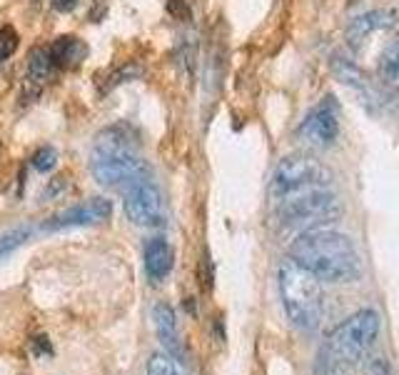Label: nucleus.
Masks as SVG:
<instances>
[{"mask_svg":"<svg viewBox=\"0 0 399 375\" xmlns=\"http://www.w3.org/2000/svg\"><path fill=\"white\" fill-rule=\"evenodd\" d=\"M334 176L327 166L310 155H287L274 168L272 183H270V193L272 198L284 200L290 195L307 193V190H317V188L332 185Z\"/></svg>","mask_w":399,"mask_h":375,"instance_id":"nucleus-6","label":"nucleus"},{"mask_svg":"<svg viewBox=\"0 0 399 375\" xmlns=\"http://www.w3.org/2000/svg\"><path fill=\"white\" fill-rule=\"evenodd\" d=\"M27 238H30V230H27V228H15V230L3 233V235H0V258H6V255H11L13 250H18Z\"/></svg>","mask_w":399,"mask_h":375,"instance_id":"nucleus-17","label":"nucleus"},{"mask_svg":"<svg viewBox=\"0 0 399 375\" xmlns=\"http://www.w3.org/2000/svg\"><path fill=\"white\" fill-rule=\"evenodd\" d=\"M367 375H394L392 365L387 363V358H374L367 368Z\"/></svg>","mask_w":399,"mask_h":375,"instance_id":"nucleus-22","label":"nucleus"},{"mask_svg":"<svg viewBox=\"0 0 399 375\" xmlns=\"http://www.w3.org/2000/svg\"><path fill=\"white\" fill-rule=\"evenodd\" d=\"M30 163H33V168L38 173H50L55 168V163H58V153L53 148H40Z\"/></svg>","mask_w":399,"mask_h":375,"instance_id":"nucleus-20","label":"nucleus"},{"mask_svg":"<svg viewBox=\"0 0 399 375\" xmlns=\"http://www.w3.org/2000/svg\"><path fill=\"white\" fill-rule=\"evenodd\" d=\"M290 260L327 283H350L362 273V258L355 243L342 233L324 228L300 233L290 245Z\"/></svg>","mask_w":399,"mask_h":375,"instance_id":"nucleus-1","label":"nucleus"},{"mask_svg":"<svg viewBox=\"0 0 399 375\" xmlns=\"http://www.w3.org/2000/svg\"><path fill=\"white\" fill-rule=\"evenodd\" d=\"M125 193V216L130 223L142 228L153 226H165V203L160 188L153 183V178L148 180L132 183Z\"/></svg>","mask_w":399,"mask_h":375,"instance_id":"nucleus-7","label":"nucleus"},{"mask_svg":"<svg viewBox=\"0 0 399 375\" xmlns=\"http://www.w3.org/2000/svg\"><path fill=\"white\" fill-rule=\"evenodd\" d=\"M167 11L172 13L180 20H187L190 18V8H187V0H167Z\"/></svg>","mask_w":399,"mask_h":375,"instance_id":"nucleus-21","label":"nucleus"},{"mask_svg":"<svg viewBox=\"0 0 399 375\" xmlns=\"http://www.w3.org/2000/svg\"><path fill=\"white\" fill-rule=\"evenodd\" d=\"M175 265V253L170 248L167 240L163 238H153L145 245V271H148L150 281H165L172 273Z\"/></svg>","mask_w":399,"mask_h":375,"instance_id":"nucleus-11","label":"nucleus"},{"mask_svg":"<svg viewBox=\"0 0 399 375\" xmlns=\"http://www.w3.org/2000/svg\"><path fill=\"white\" fill-rule=\"evenodd\" d=\"M302 140L312 148H329L339 135V105L332 95L319 100L315 108L305 116L300 130H297Z\"/></svg>","mask_w":399,"mask_h":375,"instance_id":"nucleus-8","label":"nucleus"},{"mask_svg":"<svg viewBox=\"0 0 399 375\" xmlns=\"http://www.w3.org/2000/svg\"><path fill=\"white\" fill-rule=\"evenodd\" d=\"M50 3L58 13H72L77 6V0H50Z\"/></svg>","mask_w":399,"mask_h":375,"instance_id":"nucleus-23","label":"nucleus"},{"mask_svg":"<svg viewBox=\"0 0 399 375\" xmlns=\"http://www.w3.org/2000/svg\"><path fill=\"white\" fill-rule=\"evenodd\" d=\"M392 23H394L392 13H387V11L365 13V16L355 18V20L350 23V28H347V40H350L352 45H357V43H362V40H365L369 33H374V30H382V28H389Z\"/></svg>","mask_w":399,"mask_h":375,"instance_id":"nucleus-14","label":"nucleus"},{"mask_svg":"<svg viewBox=\"0 0 399 375\" xmlns=\"http://www.w3.org/2000/svg\"><path fill=\"white\" fill-rule=\"evenodd\" d=\"M148 375H182V373L170 355L155 353V355H150V360H148Z\"/></svg>","mask_w":399,"mask_h":375,"instance_id":"nucleus-18","label":"nucleus"},{"mask_svg":"<svg viewBox=\"0 0 399 375\" xmlns=\"http://www.w3.org/2000/svg\"><path fill=\"white\" fill-rule=\"evenodd\" d=\"M379 326H382V318L372 308L357 310L355 315H350L322 343L317 353V363H315V373L342 375L347 370H352L374 348V340L379 336Z\"/></svg>","mask_w":399,"mask_h":375,"instance_id":"nucleus-2","label":"nucleus"},{"mask_svg":"<svg viewBox=\"0 0 399 375\" xmlns=\"http://www.w3.org/2000/svg\"><path fill=\"white\" fill-rule=\"evenodd\" d=\"M277 288L292 326L300 331H315L324 315V293L317 278L292 260H284L277 271Z\"/></svg>","mask_w":399,"mask_h":375,"instance_id":"nucleus-4","label":"nucleus"},{"mask_svg":"<svg viewBox=\"0 0 399 375\" xmlns=\"http://www.w3.org/2000/svg\"><path fill=\"white\" fill-rule=\"evenodd\" d=\"M15 50H18V33L11 28V25L0 28V63L8 61Z\"/></svg>","mask_w":399,"mask_h":375,"instance_id":"nucleus-19","label":"nucleus"},{"mask_svg":"<svg viewBox=\"0 0 399 375\" xmlns=\"http://www.w3.org/2000/svg\"><path fill=\"white\" fill-rule=\"evenodd\" d=\"M113 216V203L105 198H93L88 203L72 205V208L63 210L58 216L48 218L43 223V230H65V228H80V226H90V223H100L108 221Z\"/></svg>","mask_w":399,"mask_h":375,"instance_id":"nucleus-9","label":"nucleus"},{"mask_svg":"<svg viewBox=\"0 0 399 375\" xmlns=\"http://www.w3.org/2000/svg\"><path fill=\"white\" fill-rule=\"evenodd\" d=\"M277 218L287 230H319L342 218V200L324 188L307 190L279 200Z\"/></svg>","mask_w":399,"mask_h":375,"instance_id":"nucleus-5","label":"nucleus"},{"mask_svg":"<svg viewBox=\"0 0 399 375\" xmlns=\"http://www.w3.org/2000/svg\"><path fill=\"white\" fill-rule=\"evenodd\" d=\"M155 331H158L160 343L165 345L167 355L175 363H182L185 360V350H182V340H180V328H177V315L172 310L170 303H158L155 305Z\"/></svg>","mask_w":399,"mask_h":375,"instance_id":"nucleus-10","label":"nucleus"},{"mask_svg":"<svg viewBox=\"0 0 399 375\" xmlns=\"http://www.w3.org/2000/svg\"><path fill=\"white\" fill-rule=\"evenodd\" d=\"M88 56V45L82 43L80 38H72V35H63L53 43L50 48V61L55 68H72L80 66Z\"/></svg>","mask_w":399,"mask_h":375,"instance_id":"nucleus-13","label":"nucleus"},{"mask_svg":"<svg viewBox=\"0 0 399 375\" xmlns=\"http://www.w3.org/2000/svg\"><path fill=\"white\" fill-rule=\"evenodd\" d=\"M90 171L100 185L118 190H127L132 183L153 178L148 163L132 153V135L122 128H108L100 133L95 140Z\"/></svg>","mask_w":399,"mask_h":375,"instance_id":"nucleus-3","label":"nucleus"},{"mask_svg":"<svg viewBox=\"0 0 399 375\" xmlns=\"http://www.w3.org/2000/svg\"><path fill=\"white\" fill-rule=\"evenodd\" d=\"M53 70V61H50V50L48 48H35L30 50L27 56V75L30 80H38V83H45Z\"/></svg>","mask_w":399,"mask_h":375,"instance_id":"nucleus-16","label":"nucleus"},{"mask_svg":"<svg viewBox=\"0 0 399 375\" xmlns=\"http://www.w3.org/2000/svg\"><path fill=\"white\" fill-rule=\"evenodd\" d=\"M379 75L392 85H399V38L392 40L379 56Z\"/></svg>","mask_w":399,"mask_h":375,"instance_id":"nucleus-15","label":"nucleus"},{"mask_svg":"<svg viewBox=\"0 0 399 375\" xmlns=\"http://www.w3.org/2000/svg\"><path fill=\"white\" fill-rule=\"evenodd\" d=\"M332 70L342 83L350 85L355 93H360L362 98H365V103H372V100L377 98L372 83L367 80V75L352 61H347V58H342V56H334L332 58Z\"/></svg>","mask_w":399,"mask_h":375,"instance_id":"nucleus-12","label":"nucleus"}]
</instances>
